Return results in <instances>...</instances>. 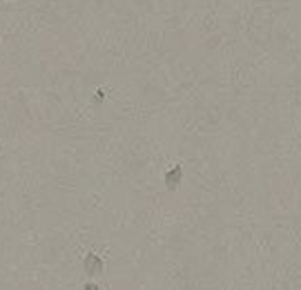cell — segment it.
<instances>
[{"mask_svg":"<svg viewBox=\"0 0 301 290\" xmlns=\"http://www.w3.org/2000/svg\"><path fill=\"white\" fill-rule=\"evenodd\" d=\"M85 268H87L89 273H100V268H103V261H100L98 257L89 255L87 259H85Z\"/></svg>","mask_w":301,"mask_h":290,"instance_id":"6da1fadb","label":"cell"},{"mask_svg":"<svg viewBox=\"0 0 301 290\" xmlns=\"http://www.w3.org/2000/svg\"><path fill=\"white\" fill-rule=\"evenodd\" d=\"M85 290H98L96 286H87V288H85Z\"/></svg>","mask_w":301,"mask_h":290,"instance_id":"7a4b0ae2","label":"cell"}]
</instances>
